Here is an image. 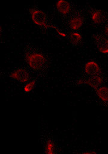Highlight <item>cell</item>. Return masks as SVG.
Returning <instances> with one entry per match:
<instances>
[{"label": "cell", "mask_w": 108, "mask_h": 154, "mask_svg": "<svg viewBox=\"0 0 108 154\" xmlns=\"http://www.w3.org/2000/svg\"><path fill=\"white\" fill-rule=\"evenodd\" d=\"M31 16L32 20L35 24L39 26H44L46 28H53L57 31L59 34L62 36H66L65 34L60 32L58 30V29H57L55 26L49 25L47 23V16L43 11L39 10H32L31 11Z\"/></svg>", "instance_id": "cell-1"}, {"label": "cell", "mask_w": 108, "mask_h": 154, "mask_svg": "<svg viewBox=\"0 0 108 154\" xmlns=\"http://www.w3.org/2000/svg\"><path fill=\"white\" fill-rule=\"evenodd\" d=\"M26 60L29 66L35 70H41L44 66L46 59L39 53H32L26 55Z\"/></svg>", "instance_id": "cell-2"}, {"label": "cell", "mask_w": 108, "mask_h": 154, "mask_svg": "<svg viewBox=\"0 0 108 154\" xmlns=\"http://www.w3.org/2000/svg\"><path fill=\"white\" fill-rule=\"evenodd\" d=\"M94 40L97 49L103 54L108 53V39L101 35H94Z\"/></svg>", "instance_id": "cell-3"}, {"label": "cell", "mask_w": 108, "mask_h": 154, "mask_svg": "<svg viewBox=\"0 0 108 154\" xmlns=\"http://www.w3.org/2000/svg\"><path fill=\"white\" fill-rule=\"evenodd\" d=\"M85 71L86 73L91 76L99 75L101 73V69L98 64L93 61H88L85 66Z\"/></svg>", "instance_id": "cell-4"}, {"label": "cell", "mask_w": 108, "mask_h": 154, "mask_svg": "<svg viewBox=\"0 0 108 154\" xmlns=\"http://www.w3.org/2000/svg\"><path fill=\"white\" fill-rule=\"evenodd\" d=\"M10 77L18 81L25 82L29 79V74L26 70L23 69H19L10 74Z\"/></svg>", "instance_id": "cell-5"}, {"label": "cell", "mask_w": 108, "mask_h": 154, "mask_svg": "<svg viewBox=\"0 0 108 154\" xmlns=\"http://www.w3.org/2000/svg\"><path fill=\"white\" fill-rule=\"evenodd\" d=\"M103 82V78L99 75H94L92 76L90 78L86 80H80L78 81V83L81 84H85L89 86H91L94 89L95 88L98 87V86Z\"/></svg>", "instance_id": "cell-6"}, {"label": "cell", "mask_w": 108, "mask_h": 154, "mask_svg": "<svg viewBox=\"0 0 108 154\" xmlns=\"http://www.w3.org/2000/svg\"><path fill=\"white\" fill-rule=\"evenodd\" d=\"M107 18L106 14L100 10H95L91 14V19L94 23L101 24L103 23Z\"/></svg>", "instance_id": "cell-7"}, {"label": "cell", "mask_w": 108, "mask_h": 154, "mask_svg": "<svg viewBox=\"0 0 108 154\" xmlns=\"http://www.w3.org/2000/svg\"><path fill=\"white\" fill-rule=\"evenodd\" d=\"M83 23V17L79 15H75L73 16L69 21V26L71 29L76 30L79 29Z\"/></svg>", "instance_id": "cell-8"}, {"label": "cell", "mask_w": 108, "mask_h": 154, "mask_svg": "<svg viewBox=\"0 0 108 154\" xmlns=\"http://www.w3.org/2000/svg\"><path fill=\"white\" fill-rule=\"evenodd\" d=\"M56 8L62 14H67L70 10V4L64 0H59L56 2Z\"/></svg>", "instance_id": "cell-9"}, {"label": "cell", "mask_w": 108, "mask_h": 154, "mask_svg": "<svg viewBox=\"0 0 108 154\" xmlns=\"http://www.w3.org/2000/svg\"><path fill=\"white\" fill-rule=\"evenodd\" d=\"M98 96L99 98L104 102H108V87H101L95 88Z\"/></svg>", "instance_id": "cell-10"}, {"label": "cell", "mask_w": 108, "mask_h": 154, "mask_svg": "<svg viewBox=\"0 0 108 154\" xmlns=\"http://www.w3.org/2000/svg\"><path fill=\"white\" fill-rule=\"evenodd\" d=\"M70 40L73 45H77L82 40V36L77 32H71L70 35Z\"/></svg>", "instance_id": "cell-11"}, {"label": "cell", "mask_w": 108, "mask_h": 154, "mask_svg": "<svg viewBox=\"0 0 108 154\" xmlns=\"http://www.w3.org/2000/svg\"><path fill=\"white\" fill-rule=\"evenodd\" d=\"M53 149L54 145L52 141L49 140L47 142V144L45 147V152L47 154H52L53 153Z\"/></svg>", "instance_id": "cell-12"}, {"label": "cell", "mask_w": 108, "mask_h": 154, "mask_svg": "<svg viewBox=\"0 0 108 154\" xmlns=\"http://www.w3.org/2000/svg\"><path fill=\"white\" fill-rule=\"evenodd\" d=\"M35 80L32 81L31 82L28 83L26 85H25V86L24 87V91L25 92H29L31 91L34 87L35 85Z\"/></svg>", "instance_id": "cell-13"}, {"label": "cell", "mask_w": 108, "mask_h": 154, "mask_svg": "<svg viewBox=\"0 0 108 154\" xmlns=\"http://www.w3.org/2000/svg\"><path fill=\"white\" fill-rule=\"evenodd\" d=\"M104 34L107 37H108V25H106L104 28Z\"/></svg>", "instance_id": "cell-14"}, {"label": "cell", "mask_w": 108, "mask_h": 154, "mask_svg": "<svg viewBox=\"0 0 108 154\" xmlns=\"http://www.w3.org/2000/svg\"><path fill=\"white\" fill-rule=\"evenodd\" d=\"M84 153H88V154L92 153V154H94V153H96V152H85Z\"/></svg>", "instance_id": "cell-15"}]
</instances>
